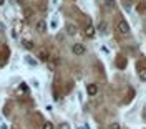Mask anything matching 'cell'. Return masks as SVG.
<instances>
[{"label":"cell","instance_id":"obj_1","mask_svg":"<svg viewBox=\"0 0 146 129\" xmlns=\"http://www.w3.org/2000/svg\"><path fill=\"white\" fill-rule=\"evenodd\" d=\"M10 58V48L7 45H0V64H5Z\"/></svg>","mask_w":146,"mask_h":129},{"label":"cell","instance_id":"obj_14","mask_svg":"<svg viewBox=\"0 0 146 129\" xmlns=\"http://www.w3.org/2000/svg\"><path fill=\"white\" fill-rule=\"evenodd\" d=\"M25 61H27L28 64H32V66H36V61L32 58V56H25Z\"/></svg>","mask_w":146,"mask_h":129},{"label":"cell","instance_id":"obj_15","mask_svg":"<svg viewBox=\"0 0 146 129\" xmlns=\"http://www.w3.org/2000/svg\"><path fill=\"white\" fill-rule=\"evenodd\" d=\"M18 90H20L22 93H27V91H28V86H27L25 83H22L20 86H18Z\"/></svg>","mask_w":146,"mask_h":129},{"label":"cell","instance_id":"obj_21","mask_svg":"<svg viewBox=\"0 0 146 129\" xmlns=\"http://www.w3.org/2000/svg\"><path fill=\"white\" fill-rule=\"evenodd\" d=\"M3 30H5V27H3V25H2V23H0V33H2V32H3Z\"/></svg>","mask_w":146,"mask_h":129},{"label":"cell","instance_id":"obj_18","mask_svg":"<svg viewBox=\"0 0 146 129\" xmlns=\"http://www.w3.org/2000/svg\"><path fill=\"white\" fill-rule=\"evenodd\" d=\"M60 129H70V124L68 122H62L60 124Z\"/></svg>","mask_w":146,"mask_h":129},{"label":"cell","instance_id":"obj_23","mask_svg":"<svg viewBox=\"0 0 146 129\" xmlns=\"http://www.w3.org/2000/svg\"><path fill=\"white\" fill-rule=\"evenodd\" d=\"M128 2H135V0H128Z\"/></svg>","mask_w":146,"mask_h":129},{"label":"cell","instance_id":"obj_13","mask_svg":"<svg viewBox=\"0 0 146 129\" xmlns=\"http://www.w3.org/2000/svg\"><path fill=\"white\" fill-rule=\"evenodd\" d=\"M42 129H55V126H53V122L46 121V122H43V126H42Z\"/></svg>","mask_w":146,"mask_h":129},{"label":"cell","instance_id":"obj_5","mask_svg":"<svg viewBox=\"0 0 146 129\" xmlns=\"http://www.w3.org/2000/svg\"><path fill=\"white\" fill-rule=\"evenodd\" d=\"M86 93H88L90 96H95V94L98 93V84H95V83H90L88 86H86Z\"/></svg>","mask_w":146,"mask_h":129},{"label":"cell","instance_id":"obj_3","mask_svg":"<svg viewBox=\"0 0 146 129\" xmlns=\"http://www.w3.org/2000/svg\"><path fill=\"white\" fill-rule=\"evenodd\" d=\"M72 51L75 53V55H83V53H85V45H82V43H75V45L72 46Z\"/></svg>","mask_w":146,"mask_h":129},{"label":"cell","instance_id":"obj_22","mask_svg":"<svg viewBox=\"0 0 146 129\" xmlns=\"http://www.w3.org/2000/svg\"><path fill=\"white\" fill-rule=\"evenodd\" d=\"M10 129H18V128H10Z\"/></svg>","mask_w":146,"mask_h":129},{"label":"cell","instance_id":"obj_8","mask_svg":"<svg viewBox=\"0 0 146 129\" xmlns=\"http://www.w3.org/2000/svg\"><path fill=\"white\" fill-rule=\"evenodd\" d=\"M35 30H36V32H40V33H43V32L46 30V23L43 22V20H38V22H36V25H35Z\"/></svg>","mask_w":146,"mask_h":129},{"label":"cell","instance_id":"obj_19","mask_svg":"<svg viewBox=\"0 0 146 129\" xmlns=\"http://www.w3.org/2000/svg\"><path fill=\"white\" fill-rule=\"evenodd\" d=\"M100 30H101V33H106V32H105V30H106V25H105V23H101V25H100Z\"/></svg>","mask_w":146,"mask_h":129},{"label":"cell","instance_id":"obj_6","mask_svg":"<svg viewBox=\"0 0 146 129\" xmlns=\"http://www.w3.org/2000/svg\"><path fill=\"white\" fill-rule=\"evenodd\" d=\"M38 58H40L42 61H48V58H50V53H48V50H46V48H42V50L38 51Z\"/></svg>","mask_w":146,"mask_h":129},{"label":"cell","instance_id":"obj_17","mask_svg":"<svg viewBox=\"0 0 146 129\" xmlns=\"http://www.w3.org/2000/svg\"><path fill=\"white\" fill-rule=\"evenodd\" d=\"M110 129H121V126H119L118 122H111L110 124Z\"/></svg>","mask_w":146,"mask_h":129},{"label":"cell","instance_id":"obj_11","mask_svg":"<svg viewBox=\"0 0 146 129\" xmlns=\"http://www.w3.org/2000/svg\"><path fill=\"white\" fill-rule=\"evenodd\" d=\"M32 15H33V12H32V10H30V9H25V10H23V17H25V18H32Z\"/></svg>","mask_w":146,"mask_h":129},{"label":"cell","instance_id":"obj_7","mask_svg":"<svg viewBox=\"0 0 146 129\" xmlns=\"http://www.w3.org/2000/svg\"><path fill=\"white\" fill-rule=\"evenodd\" d=\"M116 66H118L119 70H125V68H126V58L119 55L118 58H116Z\"/></svg>","mask_w":146,"mask_h":129},{"label":"cell","instance_id":"obj_12","mask_svg":"<svg viewBox=\"0 0 146 129\" xmlns=\"http://www.w3.org/2000/svg\"><path fill=\"white\" fill-rule=\"evenodd\" d=\"M139 78H141L143 81H146V68H141V66H139Z\"/></svg>","mask_w":146,"mask_h":129},{"label":"cell","instance_id":"obj_16","mask_svg":"<svg viewBox=\"0 0 146 129\" xmlns=\"http://www.w3.org/2000/svg\"><path fill=\"white\" fill-rule=\"evenodd\" d=\"M105 2H106V7L108 9H113L115 7V0H105Z\"/></svg>","mask_w":146,"mask_h":129},{"label":"cell","instance_id":"obj_9","mask_svg":"<svg viewBox=\"0 0 146 129\" xmlns=\"http://www.w3.org/2000/svg\"><path fill=\"white\" fill-rule=\"evenodd\" d=\"M66 33L73 37V35H76V25L75 23H66Z\"/></svg>","mask_w":146,"mask_h":129},{"label":"cell","instance_id":"obj_4","mask_svg":"<svg viewBox=\"0 0 146 129\" xmlns=\"http://www.w3.org/2000/svg\"><path fill=\"white\" fill-rule=\"evenodd\" d=\"M95 32H96V30H95V27H93L91 23H88V25L85 27V35H86L88 38H93V37H95Z\"/></svg>","mask_w":146,"mask_h":129},{"label":"cell","instance_id":"obj_10","mask_svg":"<svg viewBox=\"0 0 146 129\" xmlns=\"http://www.w3.org/2000/svg\"><path fill=\"white\" fill-rule=\"evenodd\" d=\"M22 45H23L25 50H32V48H33V41H32V40H23V43H22Z\"/></svg>","mask_w":146,"mask_h":129},{"label":"cell","instance_id":"obj_2","mask_svg":"<svg viewBox=\"0 0 146 129\" xmlns=\"http://www.w3.org/2000/svg\"><path fill=\"white\" fill-rule=\"evenodd\" d=\"M116 30H118L121 35H128L129 33V25H128V22L125 18H119L118 23H116Z\"/></svg>","mask_w":146,"mask_h":129},{"label":"cell","instance_id":"obj_20","mask_svg":"<svg viewBox=\"0 0 146 129\" xmlns=\"http://www.w3.org/2000/svg\"><path fill=\"white\" fill-rule=\"evenodd\" d=\"M58 27V22H56V18H53V22H52V28H56Z\"/></svg>","mask_w":146,"mask_h":129}]
</instances>
